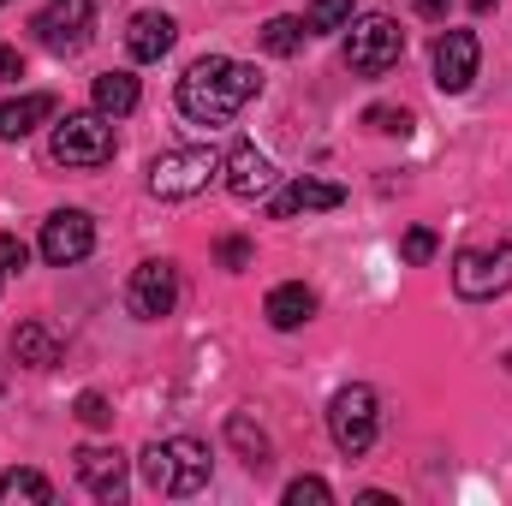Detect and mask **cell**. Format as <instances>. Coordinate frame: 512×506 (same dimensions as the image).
Masks as SVG:
<instances>
[{
  "instance_id": "1",
  "label": "cell",
  "mask_w": 512,
  "mask_h": 506,
  "mask_svg": "<svg viewBox=\"0 0 512 506\" xmlns=\"http://www.w3.org/2000/svg\"><path fill=\"white\" fill-rule=\"evenodd\" d=\"M256 90H262L256 66L227 60V54H203V60L179 78V114L197 120V126H227Z\"/></svg>"
},
{
  "instance_id": "2",
  "label": "cell",
  "mask_w": 512,
  "mask_h": 506,
  "mask_svg": "<svg viewBox=\"0 0 512 506\" xmlns=\"http://www.w3.org/2000/svg\"><path fill=\"white\" fill-rule=\"evenodd\" d=\"M209 471H215V459H209V447L203 441H191V435H173V441H149L143 447V483L155 489V495H197V489H209Z\"/></svg>"
},
{
  "instance_id": "3",
  "label": "cell",
  "mask_w": 512,
  "mask_h": 506,
  "mask_svg": "<svg viewBox=\"0 0 512 506\" xmlns=\"http://www.w3.org/2000/svg\"><path fill=\"white\" fill-rule=\"evenodd\" d=\"M376 429H382V405H376V393L364 381H352V387H340L328 399V435H334V447L346 459H364L376 447Z\"/></svg>"
},
{
  "instance_id": "4",
  "label": "cell",
  "mask_w": 512,
  "mask_h": 506,
  "mask_svg": "<svg viewBox=\"0 0 512 506\" xmlns=\"http://www.w3.org/2000/svg\"><path fill=\"white\" fill-rule=\"evenodd\" d=\"M114 126H108V114L96 108V114H66L54 137H48V155L60 161V167H108L114 161Z\"/></svg>"
},
{
  "instance_id": "5",
  "label": "cell",
  "mask_w": 512,
  "mask_h": 506,
  "mask_svg": "<svg viewBox=\"0 0 512 506\" xmlns=\"http://www.w3.org/2000/svg\"><path fill=\"white\" fill-rule=\"evenodd\" d=\"M352 36H346V66L358 72V78H382L387 66H399V54H405V30L387 18V12H370V18H358V24H346Z\"/></svg>"
},
{
  "instance_id": "6",
  "label": "cell",
  "mask_w": 512,
  "mask_h": 506,
  "mask_svg": "<svg viewBox=\"0 0 512 506\" xmlns=\"http://www.w3.org/2000/svg\"><path fill=\"white\" fill-rule=\"evenodd\" d=\"M221 173V155L215 149H167L155 167H149V191L161 203H185L197 191H209V179Z\"/></svg>"
},
{
  "instance_id": "7",
  "label": "cell",
  "mask_w": 512,
  "mask_h": 506,
  "mask_svg": "<svg viewBox=\"0 0 512 506\" xmlns=\"http://www.w3.org/2000/svg\"><path fill=\"white\" fill-rule=\"evenodd\" d=\"M453 292L483 304V298H501L512 292V245H477V251H459L453 256Z\"/></svg>"
},
{
  "instance_id": "8",
  "label": "cell",
  "mask_w": 512,
  "mask_h": 506,
  "mask_svg": "<svg viewBox=\"0 0 512 506\" xmlns=\"http://www.w3.org/2000/svg\"><path fill=\"white\" fill-rule=\"evenodd\" d=\"M126 304L131 316H143V322H161V316H173V304H179V268L173 262H137L126 280Z\"/></svg>"
},
{
  "instance_id": "9",
  "label": "cell",
  "mask_w": 512,
  "mask_h": 506,
  "mask_svg": "<svg viewBox=\"0 0 512 506\" xmlns=\"http://www.w3.org/2000/svg\"><path fill=\"white\" fill-rule=\"evenodd\" d=\"M90 24H96V0H48L36 12V36L54 54H78L90 42Z\"/></svg>"
},
{
  "instance_id": "10",
  "label": "cell",
  "mask_w": 512,
  "mask_h": 506,
  "mask_svg": "<svg viewBox=\"0 0 512 506\" xmlns=\"http://www.w3.org/2000/svg\"><path fill=\"white\" fill-rule=\"evenodd\" d=\"M90 251H96V221L84 209H54L42 221V256L54 268H72V262H84Z\"/></svg>"
},
{
  "instance_id": "11",
  "label": "cell",
  "mask_w": 512,
  "mask_h": 506,
  "mask_svg": "<svg viewBox=\"0 0 512 506\" xmlns=\"http://www.w3.org/2000/svg\"><path fill=\"white\" fill-rule=\"evenodd\" d=\"M477 60H483V48H477V36H471V30H441V42H435V84H441L447 96L471 90Z\"/></svg>"
},
{
  "instance_id": "12",
  "label": "cell",
  "mask_w": 512,
  "mask_h": 506,
  "mask_svg": "<svg viewBox=\"0 0 512 506\" xmlns=\"http://www.w3.org/2000/svg\"><path fill=\"white\" fill-rule=\"evenodd\" d=\"M221 173H227V191L239 197V203H256V197H268L274 185H280V173H274V161L256 149V143H239L227 161H221Z\"/></svg>"
},
{
  "instance_id": "13",
  "label": "cell",
  "mask_w": 512,
  "mask_h": 506,
  "mask_svg": "<svg viewBox=\"0 0 512 506\" xmlns=\"http://www.w3.org/2000/svg\"><path fill=\"white\" fill-rule=\"evenodd\" d=\"M340 203H346V191L334 179H292L286 191H274L268 215L274 221H298V215H316V209H340Z\"/></svg>"
},
{
  "instance_id": "14",
  "label": "cell",
  "mask_w": 512,
  "mask_h": 506,
  "mask_svg": "<svg viewBox=\"0 0 512 506\" xmlns=\"http://www.w3.org/2000/svg\"><path fill=\"white\" fill-rule=\"evenodd\" d=\"M78 483L96 501H120L126 495V453H114V447H78Z\"/></svg>"
},
{
  "instance_id": "15",
  "label": "cell",
  "mask_w": 512,
  "mask_h": 506,
  "mask_svg": "<svg viewBox=\"0 0 512 506\" xmlns=\"http://www.w3.org/2000/svg\"><path fill=\"white\" fill-rule=\"evenodd\" d=\"M262 316H268L280 334H292V328H304V322L316 316V292H310L304 280H286V286H274V292H268Z\"/></svg>"
},
{
  "instance_id": "16",
  "label": "cell",
  "mask_w": 512,
  "mask_h": 506,
  "mask_svg": "<svg viewBox=\"0 0 512 506\" xmlns=\"http://www.w3.org/2000/svg\"><path fill=\"white\" fill-rule=\"evenodd\" d=\"M173 36H179V24L167 12H137L126 30V48H131V60H161L173 48Z\"/></svg>"
},
{
  "instance_id": "17",
  "label": "cell",
  "mask_w": 512,
  "mask_h": 506,
  "mask_svg": "<svg viewBox=\"0 0 512 506\" xmlns=\"http://www.w3.org/2000/svg\"><path fill=\"white\" fill-rule=\"evenodd\" d=\"M42 120H54V96H48V90L6 102V108H0V143H18V137H30Z\"/></svg>"
},
{
  "instance_id": "18",
  "label": "cell",
  "mask_w": 512,
  "mask_h": 506,
  "mask_svg": "<svg viewBox=\"0 0 512 506\" xmlns=\"http://www.w3.org/2000/svg\"><path fill=\"white\" fill-rule=\"evenodd\" d=\"M12 358H18L24 370H54V364H60V346H54V334H48L42 322H24V328L12 334Z\"/></svg>"
},
{
  "instance_id": "19",
  "label": "cell",
  "mask_w": 512,
  "mask_h": 506,
  "mask_svg": "<svg viewBox=\"0 0 512 506\" xmlns=\"http://www.w3.org/2000/svg\"><path fill=\"white\" fill-rule=\"evenodd\" d=\"M54 501V483L42 471H6L0 477V506H48Z\"/></svg>"
},
{
  "instance_id": "20",
  "label": "cell",
  "mask_w": 512,
  "mask_h": 506,
  "mask_svg": "<svg viewBox=\"0 0 512 506\" xmlns=\"http://www.w3.org/2000/svg\"><path fill=\"white\" fill-rule=\"evenodd\" d=\"M227 441H233V447L245 453V465H251V471H268V459H274V447H268V435L256 429V423L245 417V411H233V417H227Z\"/></svg>"
},
{
  "instance_id": "21",
  "label": "cell",
  "mask_w": 512,
  "mask_h": 506,
  "mask_svg": "<svg viewBox=\"0 0 512 506\" xmlns=\"http://www.w3.org/2000/svg\"><path fill=\"white\" fill-rule=\"evenodd\" d=\"M96 108H102L108 120L131 114V108H137V78H131V72H102V78H96Z\"/></svg>"
},
{
  "instance_id": "22",
  "label": "cell",
  "mask_w": 512,
  "mask_h": 506,
  "mask_svg": "<svg viewBox=\"0 0 512 506\" xmlns=\"http://www.w3.org/2000/svg\"><path fill=\"white\" fill-rule=\"evenodd\" d=\"M304 36H310L304 18H268V24H262V48H268V54H298Z\"/></svg>"
},
{
  "instance_id": "23",
  "label": "cell",
  "mask_w": 512,
  "mask_h": 506,
  "mask_svg": "<svg viewBox=\"0 0 512 506\" xmlns=\"http://www.w3.org/2000/svg\"><path fill=\"white\" fill-rule=\"evenodd\" d=\"M352 12H358V0H310L304 30H346V24H352Z\"/></svg>"
},
{
  "instance_id": "24",
  "label": "cell",
  "mask_w": 512,
  "mask_h": 506,
  "mask_svg": "<svg viewBox=\"0 0 512 506\" xmlns=\"http://www.w3.org/2000/svg\"><path fill=\"white\" fill-rule=\"evenodd\" d=\"M334 501V489L322 483V477H298V483H286V506H328Z\"/></svg>"
},
{
  "instance_id": "25",
  "label": "cell",
  "mask_w": 512,
  "mask_h": 506,
  "mask_svg": "<svg viewBox=\"0 0 512 506\" xmlns=\"http://www.w3.org/2000/svg\"><path fill=\"white\" fill-rule=\"evenodd\" d=\"M78 423H84V429H108V423H114V405H108L102 393H78Z\"/></svg>"
},
{
  "instance_id": "26",
  "label": "cell",
  "mask_w": 512,
  "mask_h": 506,
  "mask_svg": "<svg viewBox=\"0 0 512 506\" xmlns=\"http://www.w3.org/2000/svg\"><path fill=\"white\" fill-rule=\"evenodd\" d=\"M399 256H405V262H429V256H435V233H429V227H411V233L399 239Z\"/></svg>"
},
{
  "instance_id": "27",
  "label": "cell",
  "mask_w": 512,
  "mask_h": 506,
  "mask_svg": "<svg viewBox=\"0 0 512 506\" xmlns=\"http://www.w3.org/2000/svg\"><path fill=\"white\" fill-rule=\"evenodd\" d=\"M364 126L370 131H399V137H405V131H411V114H405V108H370Z\"/></svg>"
},
{
  "instance_id": "28",
  "label": "cell",
  "mask_w": 512,
  "mask_h": 506,
  "mask_svg": "<svg viewBox=\"0 0 512 506\" xmlns=\"http://www.w3.org/2000/svg\"><path fill=\"white\" fill-rule=\"evenodd\" d=\"M24 262H30V245L6 233V239H0V268H24Z\"/></svg>"
},
{
  "instance_id": "29",
  "label": "cell",
  "mask_w": 512,
  "mask_h": 506,
  "mask_svg": "<svg viewBox=\"0 0 512 506\" xmlns=\"http://www.w3.org/2000/svg\"><path fill=\"white\" fill-rule=\"evenodd\" d=\"M221 262L227 268H251V245L245 239H221Z\"/></svg>"
},
{
  "instance_id": "30",
  "label": "cell",
  "mask_w": 512,
  "mask_h": 506,
  "mask_svg": "<svg viewBox=\"0 0 512 506\" xmlns=\"http://www.w3.org/2000/svg\"><path fill=\"white\" fill-rule=\"evenodd\" d=\"M24 78V54L18 48H0V84H18Z\"/></svg>"
},
{
  "instance_id": "31",
  "label": "cell",
  "mask_w": 512,
  "mask_h": 506,
  "mask_svg": "<svg viewBox=\"0 0 512 506\" xmlns=\"http://www.w3.org/2000/svg\"><path fill=\"white\" fill-rule=\"evenodd\" d=\"M447 6H453V0H417V12H423V18H441Z\"/></svg>"
},
{
  "instance_id": "32",
  "label": "cell",
  "mask_w": 512,
  "mask_h": 506,
  "mask_svg": "<svg viewBox=\"0 0 512 506\" xmlns=\"http://www.w3.org/2000/svg\"><path fill=\"white\" fill-rule=\"evenodd\" d=\"M471 6H477V12H489V6H495V0H471Z\"/></svg>"
},
{
  "instance_id": "33",
  "label": "cell",
  "mask_w": 512,
  "mask_h": 506,
  "mask_svg": "<svg viewBox=\"0 0 512 506\" xmlns=\"http://www.w3.org/2000/svg\"><path fill=\"white\" fill-rule=\"evenodd\" d=\"M0 6H6V0H0Z\"/></svg>"
}]
</instances>
